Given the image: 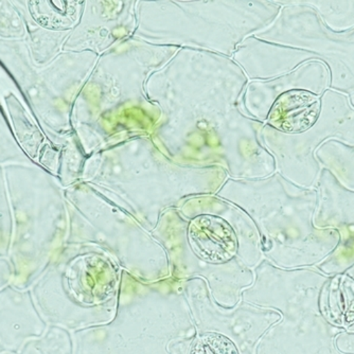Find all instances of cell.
Wrapping results in <instances>:
<instances>
[{
	"mask_svg": "<svg viewBox=\"0 0 354 354\" xmlns=\"http://www.w3.org/2000/svg\"><path fill=\"white\" fill-rule=\"evenodd\" d=\"M337 330L318 311L306 314L293 327L280 330L272 336L266 354H343L334 346Z\"/></svg>",
	"mask_w": 354,
	"mask_h": 354,
	"instance_id": "cell-1",
	"label": "cell"
},
{
	"mask_svg": "<svg viewBox=\"0 0 354 354\" xmlns=\"http://www.w3.org/2000/svg\"><path fill=\"white\" fill-rule=\"evenodd\" d=\"M189 240L198 257L214 263L232 259L238 248L234 230L228 223L216 216H200L193 221Z\"/></svg>",
	"mask_w": 354,
	"mask_h": 354,
	"instance_id": "cell-2",
	"label": "cell"
},
{
	"mask_svg": "<svg viewBox=\"0 0 354 354\" xmlns=\"http://www.w3.org/2000/svg\"><path fill=\"white\" fill-rule=\"evenodd\" d=\"M319 109V99L313 93L304 91H288L272 106L270 122L283 132H304L316 122Z\"/></svg>",
	"mask_w": 354,
	"mask_h": 354,
	"instance_id": "cell-3",
	"label": "cell"
},
{
	"mask_svg": "<svg viewBox=\"0 0 354 354\" xmlns=\"http://www.w3.org/2000/svg\"><path fill=\"white\" fill-rule=\"evenodd\" d=\"M328 319L339 327L354 325V283L348 278H341L332 283L326 301Z\"/></svg>",
	"mask_w": 354,
	"mask_h": 354,
	"instance_id": "cell-4",
	"label": "cell"
},
{
	"mask_svg": "<svg viewBox=\"0 0 354 354\" xmlns=\"http://www.w3.org/2000/svg\"><path fill=\"white\" fill-rule=\"evenodd\" d=\"M189 354H239V351L227 336L209 332L193 342Z\"/></svg>",
	"mask_w": 354,
	"mask_h": 354,
	"instance_id": "cell-5",
	"label": "cell"
},
{
	"mask_svg": "<svg viewBox=\"0 0 354 354\" xmlns=\"http://www.w3.org/2000/svg\"><path fill=\"white\" fill-rule=\"evenodd\" d=\"M336 347L342 353L354 354V333L341 332L336 337Z\"/></svg>",
	"mask_w": 354,
	"mask_h": 354,
	"instance_id": "cell-6",
	"label": "cell"
},
{
	"mask_svg": "<svg viewBox=\"0 0 354 354\" xmlns=\"http://www.w3.org/2000/svg\"><path fill=\"white\" fill-rule=\"evenodd\" d=\"M11 272L12 270H10L9 263L6 261H0V288L9 282Z\"/></svg>",
	"mask_w": 354,
	"mask_h": 354,
	"instance_id": "cell-7",
	"label": "cell"
},
{
	"mask_svg": "<svg viewBox=\"0 0 354 354\" xmlns=\"http://www.w3.org/2000/svg\"><path fill=\"white\" fill-rule=\"evenodd\" d=\"M3 354H19V353H3Z\"/></svg>",
	"mask_w": 354,
	"mask_h": 354,
	"instance_id": "cell-8",
	"label": "cell"
}]
</instances>
